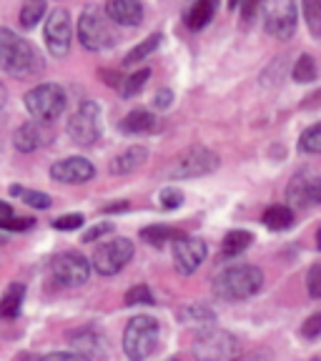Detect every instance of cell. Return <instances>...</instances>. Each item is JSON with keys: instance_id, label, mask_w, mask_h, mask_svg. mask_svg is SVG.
<instances>
[{"instance_id": "obj_30", "label": "cell", "mask_w": 321, "mask_h": 361, "mask_svg": "<svg viewBox=\"0 0 321 361\" xmlns=\"http://www.w3.org/2000/svg\"><path fill=\"white\" fill-rule=\"evenodd\" d=\"M291 75H293V80H296V83H311V80H316V63H314V58H311L309 53L299 56V61H296V66H293Z\"/></svg>"}, {"instance_id": "obj_41", "label": "cell", "mask_w": 321, "mask_h": 361, "mask_svg": "<svg viewBox=\"0 0 321 361\" xmlns=\"http://www.w3.org/2000/svg\"><path fill=\"white\" fill-rule=\"evenodd\" d=\"M238 8H241L243 20H248V18L256 13V8H259V0H241V3H238Z\"/></svg>"}, {"instance_id": "obj_39", "label": "cell", "mask_w": 321, "mask_h": 361, "mask_svg": "<svg viewBox=\"0 0 321 361\" xmlns=\"http://www.w3.org/2000/svg\"><path fill=\"white\" fill-rule=\"evenodd\" d=\"M301 336H306V338L321 336V311H319V314H314V316H309V319H306L304 326H301Z\"/></svg>"}, {"instance_id": "obj_45", "label": "cell", "mask_w": 321, "mask_h": 361, "mask_svg": "<svg viewBox=\"0 0 321 361\" xmlns=\"http://www.w3.org/2000/svg\"><path fill=\"white\" fill-rule=\"evenodd\" d=\"M238 3H241V0H229V8L234 11V8H238Z\"/></svg>"}, {"instance_id": "obj_28", "label": "cell", "mask_w": 321, "mask_h": 361, "mask_svg": "<svg viewBox=\"0 0 321 361\" xmlns=\"http://www.w3.org/2000/svg\"><path fill=\"white\" fill-rule=\"evenodd\" d=\"M43 16H45V0H25L20 8V25L28 30L35 28Z\"/></svg>"}, {"instance_id": "obj_36", "label": "cell", "mask_w": 321, "mask_h": 361, "mask_svg": "<svg viewBox=\"0 0 321 361\" xmlns=\"http://www.w3.org/2000/svg\"><path fill=\"white\" fill-rule=\"evenodd\" d=\"M306 288H309V296L321 299V261L311 266L309 274H306Z\"/></svg>"}, {"instance_id": "obj_18", "label": "cell", "mask_w": 321, "mask_h": 361, "mask_svg": "<svg viewBox=\"0 0 321 361\" xmlns=\"http://www.w3.org/2000/svg\"><path fill=\"white\" fill-rule=\"evenodd\" d=\"M146 158H148L146 148H143V146H131V148H126L123 153H119V156L113 158L108 169H111V173H116V176L133 173L135 169H141Z\"/></svg>"}, {"instance_id": "obj_22", "label": "cell", "mask_w": 321, "mask_h": 361, "mask_svg": "<svg viewBox=\"0 0 321 361\" xmlns=\"http://www.w3.org/2000/svg\"><path fill=\"white\" fill-rule=\"evenodd\" d=\"M23 299H25V286H23V283L8 286L6 296L0 301V319H16V316L20 314Z\"/></svg>"}, {"instance_id": "obj_5", "label": "cell", "mask_w": 321, "mask_h": 361, "mask_svg": "<svg viewBox=\"0 0 321 361\" xmlns=\"http://www.w3.org/2000/svg\"><path fill=\"white\" fill-rule=\"evenodd\" d=\"M25 108L35 121H56L66 111V90L56 83H40L25 93Z\"/></svg>"}, {"instance_id": "obj_2", "label": "cell", "mask_w": 321, "mask_h": 361, "mask_svg": "<svg viewBox=\"0 0 321 361\" xmlns=\"http://www.w3.org/2000/svg\"><path fill=\"white\" fill-rule=\"evenodd\" d=\"M264 286V274L259 266L238 264L229 266L214 279V293L221 301H243Z\"/></svg>"}, {"instance_id": "obj_33", "label": "cell", "mask_w": 321, "mask_h": 361, "mask_svg": "<svg viewBox=\"0 0 321 361\" xmlns=\"http://www.w3.org/2000/svg\"><path fill=\"white\" fill-rule=\"evenodd\" d=\"M148 78H151V71H148V68H143V71H138V73L128 75V78L123 80V88H121L123 90V96L131 98V96H135V93H141Z\"/></svg>"}, {"instance_id": "obj_16", "label": "cell", "mask_w": 321, "mask_h": 361, "mask_svg": "<svg viewBox=\"0 0 321 361\" xmlns=\"http://www.w3.org/2000/svg\"><path fill=\"white\" fill-rule=\"evenodd\" d=\"M68 341H71L75 354L83 359H96V356L106 354V338L96 329H78V331L68 334Z\"/></svg>"}, {"instance_id": "obj_35", "label": "cell", "mask_w": 321, "mask_h": 361, "mask_svg": "<svg viewBox=\"0 0 321 361\" xmlns=\"http://www.w3.org/2000/svg\"><path fill=\"white\" fill-rule=\"evenodd\" d=\"M126 304H128V306H135V304H153L151 288H148L146 283L128 288V293H126Z\"/></svg>"}, {"instance_id": "obj_44", "label": "cell", "mask_w": 321, "mask_h": 361, "mask_svg": "<svg viewBox=\"0 0 321 361\" xmlns=\"http://www.w3.org/2000/svg\"><path fill=\"white\" fill-rule=\"evenodd\" d=\"M316 248L321 251V226H319V233H316Z\"/></svg>"}, {"instance_id": "obj_8", "label": "cell", "mask_w": 321, "mask_h": 361, "mask_svg": "<svg viewBox=\"0 0 321 361\" xmlns=\"http://www.w3.org/2000/svg\"><path fill=\"white\" fill-rule=\"evenodd\" d=\"M219 169V156L214 151H209L206 146H188L174 161L171 176L174 178H201L209 176Z\"/></svg>"}, {"instance_id": "obj_1", "label": "cell", "mask_w": 321, "mask_h": 361, "mask_svg": "<svg viewBox=\"0 0 321 361\" xmlns=\"http://www.w3.org/2000/svg\"><path fill=\"white\" fill-rule=\"evenodd\" d=\"M0 71L13 78H35L43 71L38 48L8 28H0Z\"/></svg>"}, {"instance_id": "obj_40", "label": "cell", "mask_w": 321, "mask_h": 361, "mask_svg": "<svg viewBox=\"0 0 321 361\" xmlns=\"http://www.w3.org/2000/svg\"><path fill=\"white\" fill-rule=\"evenodd\" d=\"M171 103H174V90H169V88L158 90L156 96H153V106L161 108V111H166V108H169Z\"/></svg>"}, {"instance_id": "obj_4", "label": "cell", "mask_w": 321, "mask_h": 361, "mask_svg": "<svg viewBox=\"0 0 321 361\" xmlns=\"http://www.w3.org/2000/svg\"><path fill=\"white\" fill-rule=\"evenodd\" d=\"M78 40L83 43L85 51H106L116 43L108 16H103L96 6H88L78 18Z\"/></svg>"}, {"instance_id": "obj_29", "label": "cell", "mask_w": 321, "mask_h": 361, "mask_svg": "<svg viewBox=\"0 0 321 361\" xmlns=\"http://www.w3.org/2000/svg\"><path fill=\"white\" fill-rule=\"evenodd\" d=\"M161 40H164V35L161 33H156V35H148L146 40H141V43L135 45L133 51L126 56V66H133V63H138V61H143V58H148L153 51H156L158 45H161Z\"/></svg>"}, {"instance_id": "obj_42", "label": "cell", "mask_w": 321, "mask_h": 361, "mask_svg": "<svg viewBox=\"0 0 321 361\" xmlns=\"http://www.w3.org/2000/svg\"><path fill=\"white\" fill-rule=\"evenodd\" d=\"M13 216H16V214H13V209H11V206H8V203H3V201H0V228H6V224L13 219Z\"/></svg>"}, {"instance_id": "obj_25", "label": "cell", "mask_w": 321, "mask_h": 361, "mask_svg": "<svg viewBox=\"0 0 321 361\" xmlns=\"http://www.w3.org/2000/svg\"><path fill=\"white\" fill-rule=\"evenodd\" d=\"M181 322L183 324H198V326H211L216 322V314L214 309L203 304H193L186 306V309H181Z\"/></svg>"}, {"instance_id": "obj_15", "label": "cell", "mask_w": 321, "mask_h": 361, "mask_svg": "<svg viewBox=\"0 0 321 361\" xmlns=\"http://www.w3.org/2000/svg\"><path fill=\"white\" fill-rule=\"evenodd\" d=\"M96 176V169L90 164L88 158L83 156H73V158H63L58 164H53L51 169V178L58 183H85Z\"/></svg>"}, {"instance_id": "obj_9", "label": "cell", "mask_w": 321, "mask_h": 361, "mask_svg": "<svg viewBox=\"0 0 321 361\" xmlns=\"http://www.w3.org/2000/svg\"><path fill=\"white\" fill-rule=\"evenodd\" d=\"M51 279L58 286L66 288H78L90 279V261L85 256L75 254V251H66L58 254L51 261Z\"/></svg>"}, {"instance_id": "obj_20", "label": "cell", "mask_w": 321, "mask_h": 361, "mask_svg": "<svg viewBox=\"0 0 321 361\" xmlns=\"http://www.w3.org/2000/svg\"><path fill=\"white\" fill-rule=\"evenodd\" d=\"M156 128V116L148 111H143V108H138V111H131L128 116H126L123 121H121V130L128 135H143V133H151V130Z\"/></svg>"}, {"instance_id": "obj_37", "label": "cell", "mask_w": 321, "mask_h": 361, "mask_svg": "<svg viewBox=\"0 0 321 361\" xmlns=\"http://www.w3.org/2000/svg\"><path fill=\"white\" fill-rule=\"evenodd\" d=\"M83 216L80 214H68V216H61V219L53 221V228H58V231H75V228H80L83 226Z\"/></svg>"}, {"instance_id": "obj_31", "label": "cell", "mask_w": 321, "mask_h": 361, "mask_svg": "<svg viewBox=\"0 0 321 361\" xmlns=\"http://www.w3.org/2000/svg\"><path fill=\"white\" fill-rule=\"evenodd\" d=\"M299 148L304 153H311V156L321 153V121H319V123H314V126H309V128L301 133Z\"/></svg>"}, {"instance_id": "obj_10", "label": "cell", "mask_w": 321, "mask_h": 361, "mask_svg": "<svg viewBox=\"0 0 321 361\" xmlns=\"http://www.w3.org/2000/svg\"><path fill=\"white\" fill-rule=\"evenodd\" d=\"M193 354L198 359H234L238 354V338L221 329H203L193 338Z\"/></svg>"}, {"instance_id": "obj_23", "label": "cell", "mask_w": 321, "mask_h": 361, "mask_svg": "<svg viewBox=\"0 0 321 361\" xmlns=\"http://www.w3.org/2000/svg\"><path fill=\"white\" fill-rule=\"evenodd\" d=\"M251 241H254V236L248 231H241V228L226 233L224 243H221V256H224V259H234V256L243 254V251L251 246Z\"/></svg>"}, {"instance_id": "obj_43", "label": "cell", "mask_w": 321, "mask_h": 361, "mask_svg": "<svg viewBox=\"0 0 321 361\" xmlns=\"http://www.w3.org/2000/svg\"><path fill=\"white\" fill-rule=\"evenodd\" d=\"M6 103H8V90H6V85L0 83V111L6 108Z\"/></svg>"}, {"instance_id": "obj_21", "label": "cell", "mask_w": 321, "mask_h": 361, "mask_svg": "<svg viewBox=\"0 0 321 361\" xmlns=\"http://www.w3.org/2000/svg\"><path fill=\"white\" fill-rule=\"evenodd\" d=\"M214 13H216V0H196L186 13V25L191 30L206 28L214 20Z\"/></svg>"}, {"instance_id": "obj_38", "label": "cell", "mask_w": 321, "mask_h": 361, "mask_svg": "<svg viewBox=\"0 0 321 361\" xmlns=\"http://www.w3.org/2000/svg\"><path fill=\"white\" fill-rule=\"evenodd\" d=\"M108 233H113V224H111V221H103V224H96L93 228H88V231L83 233V241L93 243V241H98L101 236H108Z\"/></svg>"}, {"instance_id": "obj_27", "label": "cell", "mask_w": 321, "mask_h": 361, "mask_svg": "<svg viewBox=\"0 0 321 361\" xmlns=\"http://www.w3.org/2000/svg\"><path fill=\"white\" fill-rule=\"evenodd\" d=\"M11 196L20 198L23 203H28V206H33V209H51L53 198L48 196V193L43 191H30V188H23V186H11Z\"/></svg>"}, {"instance_id": "obj_3", "label": "cell", "mask_w": 321, "mask_h": 361, "mask_svg": "<svg viewBox=\"0 0 321 361\" xmlns=\"http://www.w3.org/2000/svg\"><path fill=\"white\" fill-rule=\"evenodd\" d=\"M158 336H161V329L158 322L151 316H133L128 324H126L123 331V351L128 359L141 361L156 351Z\"/></svg>"}, {"instance_id": "obj_11", "label": "cell", "mask_w": 321, "mask_h": 361, "mask_svg": "<svg viewBox=\"0 0 321 361\" xmlns=\"http://www.w3.org/2000/svg\"><path fill=\"white\" fill-rule=\"evenodd\" d=\"M264 28L279 40H289L296 30V6L293 0H269L264 11Z\"/></svg>"}, {"instance_id": "obj_13", "label": "cell", "mask_w": 321, "mask_h": 361, "mask_svg": "<svg viewBox=\"0 0 321 361\" xmlns=\"http://www.w3.org/2000/svg\"><path fill=\"white\" fill-rule=\"evenodd\" d=\"M286 201L293 209H311L321 203V178L309 171L296 173L286 186Z\"/></svg>"}, {"instance_id": "obj_32", "label": "cell", "mask_w": 321, "mask_h": 361, "mask_svg": "<svg viewBox=\"0 0 321 361\" xmlns=\"http://www.w3.org/2000/svg\"><path fill=\"white\" fill-rule=\"evenodd\" d=\"M304 18L311 35L321 38V0H304Z\"/></svg>"}, {"instance_id": "obj_12", "label": "cell", "mask_w": 321, "mask_h": 361, "mask_svg": "<svg viewBox=\"0 0 321 361\" xmlns=\"http://www.w3.org/2000/svg\"><path fill=\"white\" fill-rule=\"evenodd\" d=\"M71 40H73V30H71V16L66 8H53L48 20H45V45L56 58L68 56L71 51Z\"/></svg>"}, {"instance_id": "obj_34", "label": "cell", "mask_w": 321, "mask_h": 361, "mask_svg": "<svg viewBox=\"0 0 321 361\" xmlns=\"http://www.w3.org/2000/svg\"><path fill=\"white\" fill-rule=\"evenodd\" d=\"M158 201H161V209L174 211L183 203V191H181V188H174V186H166L164 191L158 193Z\"/></svg>"}, {"instance_id": "obj_24", "label": "cell", "mask_w": 321, "mask_h": 361, "mask_svg": "<svg viewBox=\"0 0 321 361\" xmlns=\"http://www.w3.org/2000/svg\"><path fill=\"white\" fill-rule=\"evenodd\" d=\"M266 228L271 231H286L293 226V211L289 206H271V209L264 211V219Z\"/></svg>"}, {"instance_id": "obj_19", "label": "cell", "mask_w": 321, "mask_h": 361, "mask_svg": "<svg viewBox=\"0 0 321 361\" xmlns=\"http://www.w3.org/2000/svg\"><path fill=\"white\" fill-rule=\"evenodd\" d=\"M45 141V133L40 130V126L35 121H28V123L18 126L16 135H13V143L20 153H33L43 146Z\"/></svg>"}, {"instance_id": "obj_17", "label": "cell", "mask_w": 321, "mask_h": 361, "mask_svg": "<svg viewBox=\"0 0 321 361\" xmlns=\"http://www.w3.org/2000/svg\"><path fill=\"white\" fill-rule=\"evenodd\" d=\"M106 16L108 20L119 25H138L143 20V3L141 0H108Z\"/></svg>"}, {"instance_id": "obj_14", "label": "cell", "mask_w": 321, "mask_h": 361, "mask_svg": "<svg viewBox=\"0 0 321 361\" xmlns=\"http://www.w3.org/2000/svg\"><path fill=\"white\" fill-rule=\"evenodd\" d=\"M206 254H209V248L201 238H193V236H178L174 241V266L178 274L183 276H191L193 271L206 261Z\"/></svg>"}, {"instance_id": "obj_26", "label": "cell", "mask_w": 321, "mask_h": 361, "mask_svg": "<svg viewBox=\"0 0 321 361\" xmlns=\"http://www.w3.org/2000/svg\"><path fill=\"white\" fill-rule=\"evenodd\" d=\"M178 236H183V231H178V228H171V226H148V228H143L141 231V238L143 241H148L151 246H164L166 241H176Z\"/></svg>"}, {"instance_id": "obj_7", "label": "cell", "mask_w": 321, "mask_h": 361, "mask_svg": "<svg viewBox=\"0 0 321 361\" xmlns=\"http://www.w3.org/2000/svg\"><path fill=\"white\" fill-rule=\"evenodd\" d=\"M131 259H133V243L123 236H116V238H111V241L98 243L96 251H93V259H90V266H93L101 276H113V274H119Z\"/></svg>"}, {"instance_id": "obj_6", "label": "cell", "mask_w": 321, "mask_h": 361, "mask_svg": "<svg viewBox=\"0 0 321 361\" xmlns=\"http://www.w3.org/2000/svg\"><path fill=\"white\" fill-rule=\"evenodd\" d=\"M68 135L73 138L78 146H93L101 138L103 123H101V108L96 101H83L73 111L71 121H68Z\"/></svg>"}]
</instances>
